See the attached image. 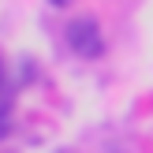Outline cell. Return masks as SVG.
Masks as SVG:
<instances>
[{"instance_id":"cell-2","label":"cell","mask_w":153,"mask_h":153,"mask_svg":"<svg viewBox=\"0 0 153 153\" xmlns=\"http://www.w3.org/2000/svg\"><path fill=\"white\" fill-rule=\"evenodd\" d=\"M49 4H52V7H67L71 0H49Z\"/></svg>"},{"instance_id":"cell-1","label":"cell","mask_w":153,"mask_h":153,"mask_svg":"<svg viewBox=\"0 0 153 153\" xmlns=\"http://www.w3.org/2000/svg\"><path fill=\"white\" fill-rule=\"evenodd\" d=\"M67 45H71V52L82 56V60L105 56V37H101V26H97L94 15H79V19L67 22Z\"/></svg>"},{"instance_id":"cell-3","label":"cell","mask_w":153,"mask_h":153,"mask_svg":"<svg viewBox=\"0 0 153 153\" xmlns=\"http://www.w3.org/2000/svg\"><path fill=\"white\" fill-rule=\"evenodd\" d=\"M0 86H4V64H0Z\"/></svg>"}]
</instances>
